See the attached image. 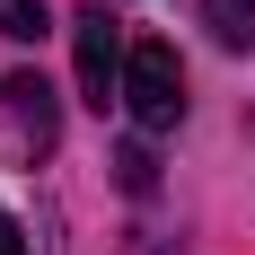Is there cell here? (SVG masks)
Masks as SVG:
<instances>
[{
  "label": "cell",
  "instance_id": "1",
  "mask_svg": "<svg viewBox=\"0 0 255 255\" xmlns=\"http://www.w3.org/2000/svg\"><path fill=\"white\" fill-rule=\"evenodd\" d=\"M124 106H132V124L141 132H176L185 124V62H176V44H132V62H124Z\"/></svg>",
  "mask_w": 255,
  "mask_h": 255
},
{
  "label": "cell",
  "instance_id": "3",
  "mask_svg": "<svg viewBox=\"0 0 255 255\" xmlns=\"http://www.w3.org/2000/svg\"><path fill=\"white\" fill-rule=\"evenodd\" d=\"M0 124L26 158H44L53 150V88L44 79H0Z\"/></svg>",
  "mask_w": 255,
  "mask_h": 255
},
{
  "label": "cell",
  "instance_id": "6",
  "mask_svg": "<svg viewBox=\"0 0 255 255\" xmlns=\"http://www.w3.org/2000/svg\"><path fill=\"white\" fill-rule=\"evenodd\" d=\"M124 185H132V194H150V185H158V167H150V150H141V141L124 150Z\"/></svg>",
  "mask_w": 255,
  "mask_h": 255
},
{
  "label": "cell",
  "instance_id": "4",
  "mask_svg": "<svg viewBox=\"0 0 255 255\" xmlns=\"http://www.w3.org/2000/svg\"><path fill=\"white\" fill-rule=\"evenodd\" d=\"M203 26H211V44L247 53L255 44V0H203Z\"/></svg>",
  "mask_w": 255,
  "mask_h": 255
},
{
  "label": "cell",
  "instance_id": "5",
  "mask_svg": "<svg viewBox=\"0 0 255 255\" xmlns=\"http://www.w3.org/2000/svg\"><path fill=\"white\" fill-rule=\"evenodd\" d=\"M0 35H9V44H44V35H53L44 0H0Z\"/></svg>",
  "mask_w": 255,
  "mask_h": 255
},
{
  "label": "cell",
  "instance_id": "7",
  "mask_svg": "<svg viewBox=\"0 0 255 255\" xmlns=\"http://www.w3.org/2000/svg\"><path fill=\"white\" fill-rule=\"evenodd\" d=\"M0 255H26V229L9 220V211H0Z\"/></svg>",
  "mask_w": 255,
  "mask_h": 255
},
{
  "label": "cell",
  "instance_id": "2",
  "mask_svg": "<svg viewBox=\"0 0 255 255\" xmlns=\"http://www.w3.org/2000/svg\"><path fill=\"white\" fill-rule=\"evenodd\" d=\"M71 44H79V97L88 106H106V97H124V26L106 18V9H79L71 18Z\"/></svg>",
  "mask_w": 255,
  "mask_h": 255
}]
</instances>
